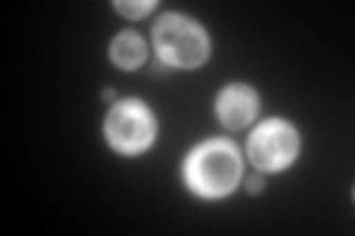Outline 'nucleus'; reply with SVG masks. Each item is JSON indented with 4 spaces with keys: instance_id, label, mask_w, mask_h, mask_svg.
<instances>
[{
    "instance_id": "obj_1",
    "label": "nucleus",
    "mask_w": 355,
    "mask_h": 236,
    "mask_svg": "<svg viewBox=\"0 0 355 236\" xmlns=\"http://www.w3.org/2000/svg\"><path fill=\"white\" fill-rule=\"evenodd\" d=\"M184 174H187V183H190L198 195L219 198L234 189L237 177H240V156L222 139L205 142L190 154Z\"/></svg>"
},
{
    "instance_id": "obj_2",
    "label": "nucleus",
    "mask_w": 355,
    "mask_h": 236,
    "mask_svg": "<svg viewBox=\"0 0 355 236\" xmlns=\"http://www.w3.org/2000/svg\"><path fill=\"white\" fill-rule=\"evenodd\" d=\"M154 48L166 62L178 65V69H196L210 53L207 33L184 15H166L154 27Z\"/></svg>"
},
{
    "instance_id": "obj_3",
    "label": "nucleus",
    "mask_w": 355,
    "mask_h": 236,
    "mask_svg": "<svg viewBox=\"0 0 355 236\" xmlns=\"http://www.w3.org/2000/svg\"><path fill=\"white\" fill-rule=\"evenodd\" d=\"M107 139L125 154L146 151L154 139V116L139 100H121L107 116Z\"/></svg>"
},
{
    "instance_id": "obj_4",
    "label": "nucleus",
    "mask_w": 355,
    "mask_h": 236,
    "mask_svg": "<svg viewBox=\"0 0 355 236\" xmlns=\"http://www.w3.org/2000/svg\"><path fill=\"white\" fill-rule=\"evenodd\" d=\"M296 151H299V136L284 121H266L249 139L252 163L263 168V172H279V168H284L296 156Z\"/></svg>"
},
{
    "instance_id": "obj_5",
    "label": "nucleus",
    "mask_w": 355,
    "mask_h": 236,
    "mask_svg": "<svg viewBox=\"0 0 355 236\" xmlns=\"http://www.w3.org/2000/svg\"><path fill=\"white\" fill-rule=\"evenodd\" d=\"M216 109H219L222 125L231 130H240V127H246L254 118V112H258V95H254L249 86H231L219 95Z\"/></svg>"
},
{
    "instance_id": "obj_6",
    "label": "nucleus",
    "mask_w": 355,
    "mask_h": 236,
    "mask_svg": "<svg viewBox=\"0 0 355 236\" xmlns=\"http://www.w3.org/2000/svg\"><path fill=\"white\" fill-rule=\"evenodd\" d=\"M110 53H113V62L121 65V69H137L146 60V44H142L137 33H121V36H116Z\"/></svg>"
},
{
    "instance_id": "obj_7",
    "label": "nucleus",
    "mask_w": 355,
    "mask_h": 236,
    "mask_svg": "<svg viewBox=\"0 0 355 236\" xmlns=\"http://www.w3.org/2000/svg\"><path fill=\"white\" fill-rule=\"evenodd\" d=\"M151 0H146V3H125V0H121V3H116V9L121 15H128V18H139V15H146V12H151Z\"/></svg>"
},
{
    "instance_id": "obj_8",
    "label": "nucleus",
    "mask_w": 355,
    "mask_h": 236,
    "mask_svg": "<svg viewBox=\"0 0 355 236\" xmlns=\"http://www.w3.org/2000/svg\"><path fill=\"white\" fill-rule=\"evenodd\" d=\"M246 186H249V192H261V186H263V181H261V177H252V181H249Z\"/></svg>"
}]
</instances>
